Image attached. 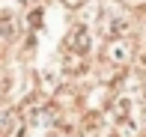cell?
<instances>
[{
    "label": "cell",
    "instance_id": "cell-3",
    "mask_svg": "<svg viewBox=\"0 0 146 137\" xmlns=\"http://www.w3.org/2000/svg\"><path fill=\"white\" fill-rule=\"evenodd\" d=\"M134 3H140V0H134Z\"/></svg>",
    "mask_w": 146,
    "mask_h": 137
},
{
    "label": "cell",
    "instance_id": "cell-2",
    "mask_svg": "<svg viewBox=\"0 0 146 137\" xmlns=\"http://www.w3.org/2000/svg\"><path fill=\"white\" fill-rule=\"evenodd\" d=\"M66 3H69V6H78V3H81V0H66Z\"/></svg>",
    "mask_w": 146,
    "mask_h": 137
},
{
    "label": "cell",
    "instance_id": "cell-1",
    "mask_svg": "<svg viewBox=\"0 0 146 137\" xmlns=\"http://www.w3.org/2000/svg\"><path fill=\"white\" fill-rule=\"evenodd\" d=\"M69 45L75 51H87L90 48V39H87V30L84 27H78V30H72V39H69Z\"/></svg>",
    "mask_w": 146,
    "mask_h": 137
}]
</instances>
